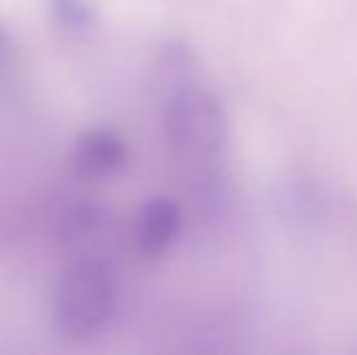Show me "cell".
Segmentation results:
<instances>
[{
  "mask_svg": "<svg viewBox=\"0 0 357 355\" xmlns=\"http://www.w3.org/2000/svg\"><path fill=\"white\" fill-rule=\"evenodd\" d=\"M163 132L173 156L192 166L199 173L204 195L216 197L214 163L226 142V117L219 100L195 88L175 93L165 105Z\"/></svg>",
  "mask_w": 357,
  "mask_h": 355,
  "instance_id": "2",
  "label": "cell"
},
{
  "mask_svg": "<svg viewBox=\"0 0 357 355\" xmlns=\"http://www.w3.org/2000/svg\"><path fill=\"white\" fill-rule=\"evenodd\" d=\"M129 149L117 132L105 127L85 129L71 146V168L83 180H109L127 168Z\"/></svg>",
  "mask_w": 357,
  "mask_h": 355,
  "instance_id": "3",
  "label": "cell"
},
{
  "mask_svg": "<svg viewBox=\"0 0 357 355\" xmlns=\"http://www.w3.org/2000/svg\"><path fill=\"white\" fill-rule=\"evenodd\" d=\"M117 307L119 280L114 268L105 258H78L54 287V328L68 343H90L107 331Z\"/></svg>",
  "mask_w": 357,
  "mask_h": 355,
  "instance_id": "1",
  "label": "cell"
},
{
  "mask_svg": "<svg viewBox=\"0 0 357 355\" xmlns=\"http://www.w3.org/2000/svg\"><path fill=\"white\" fill-rule=\"evenodd\" d=\"M10 54H13V42H10V34L5 32V27L0 24V73L8 68Z\"/></svg>",
  "mask_w": 357,
  "mask_h": 355,
  "instance_id": "6",
  "label": "cell"
},
{
  "mask_svg": "<svg viewBox=\"0 0 357 355\" xmlns=\"http://www.w3.org/2000/svg\"><path fill=\"white\" fill-rule=\"evenodd\" d=\"M52 13L56 22L71 32H88L95 22L88 0H52Z\"/></svg>",
  "mask_w": 357,
  "mask_h": 355,
  "instance_id": "5",
  "label": "cell"
},
{
  "mask_svg": "<svg viewBox=\"0 0 357 355\" xmlns=\"http://www.w3.org/2000/svg\"><path fill=\"white\" fill-rule=\"evenodd\" d=\"M183 232V209L170 197H153L142 204L134 219V243L146 258H158L175 246Z\"/></svg>",
  "mask_w": 357,
  "mask_h": 355,
  "instance_id": "4",
  "label": "cell"
}]
</instances>
